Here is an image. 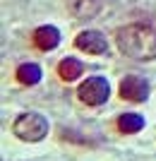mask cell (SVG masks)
Returning a JSON list of instances; mask_svg holds the SVG:
<instances>
[{
  "label": "cell",
  "mask_w": 156,
  "mask_h": 161,
  "mask_svg": "<svg viewBox=\"0 0 156 161\" xmlns=\"http://www.w3.org/2000/svg\"><path fill=\"white\" fill-rule=\"evenodd\" d=\"M116 43L132 60L156 58V29L149 24H125L116 31Z\"/></svg>",
  "instance_id": "1"
},
{
  "label": "cell",
  "mask_w": 156,
  "mask_h": 161,
  "mask_svg": "<svg viewBox=\"0 0 156 161\" xmlns=\"http://www.w3.org/2000/svg\"><path fill=\"white\" fill-rule=\"evenodd\" d=\"M12 130L24 142H41L48 135V120L39 113H22L14 120Z\"/></svg>",
  "instance_id": "2"
},
{
  "label": "cell",
  "mask_w": 156,
  "mask_h": 161,
  "mask_svg": "<svg viewBox=\"0 0 156 161\" xmlns=\"http://www.w3.org/2000/svg\"><path fill=\"white\" fill-rule=\"evenodd\" d=\"M77 96H79V101H84L87 106H101L110 96V84L106 82V77H89V80H84L79 84Z\"/></svg>",
  "instance_id": "3"
},
{
  "label": "cell",
  "mask_w": 156,
  "mask_h": 161,
  "mask_svg": "<svg viewBox=\"0 0 156 161\" xmlns=\"http://www.w3.org/2000/svg\"><path fill=\"white\" fill-rule=\"evenodd\" d=\"M120 96L125 101H137L142 103L149 96V82L139 77V75H127L125 80L120 82Z\"/></svg>",
  "instance_id": "4"
},
{
  "label": "cell",
  "mask_w": 156,
  "mask_h": 161,
  "mask_svg": "<svg viewBox=\"0 0 156 161\" xmlns=\"http://www.w3.org/2000/svg\"><path fill=\"white\" fill-rule=\"evenodd\" d=\"M75 46L79 48V51H84V53H91V55H103L108 51V43L103 39V34L101 31H91V29L77 34Z\"/></svg>",
  "instance_id": "5"
},
{
  "label": "cell",
  "mask_w": 156,
  "mask_h": 161,
  "mask_svg": "<svg viewBox=\"0 0 156 161\" xmlns=\"http://www.w3.org/2000/svg\"><path fill=\"white\" fill-rule=\"evenodd\" d=\"M34 43L41 51H53L60 43V31L55 27H51V24H46V27H41V29L34 31Z\"/></svg>",
  "instance_id": "6"
},
{
  "label": "cell",
  "mask_w": 156,
  "mask_h": 161,
  "mask_svg": "<svg viewBox=\"0 0 156 161\" xmlns=\"http://www.w3.org/2000/svg\"><path fill=\"white\" fill-rule=\"evenodd\" d=\"M70 12L79 19H91L101 10V0H67Z\"/></svg>",
  "instance_id": "7"
},
{
  "label": "cell",
  "mask_w": 156,
  "mask_h": 161,
  "mask_svg": "<svg viewBox=\"0 0 156 161\" xmlns=\"http://www.w3.org/2000/svg\"><path fill=\"white\" fill-rule=\"evenodd\" d=\"M82 70H84V65H82L77 58H65V60H60V65H58V72H60V77L65 82H75L82 75Z\"/></svg>",
  "instance_id": "8"
},
{
  "label": "cell",
  "mask_w": 156,
  "mask_h": 161,
  "mask_svg": "<svg viewBox=\"0 0 156 161\" xmlns=\"http://www.w3.org/2000/svg\"><path fill=\"white\" fill-rule=\"evenodd\" d=\"M144 128V118L137 113H122L118 118V130L125 135H132V132H139Z\"/></svg>",
  "instance_id": "9"
},
{
  "label": "cell",
  "mask_w": 156,
  "mask_h": 161,
  "mask_svg": "<svg viewBox=\"0 0 156 161\" xmlns=\"http://www.w3.org/2000/svg\"><path fill=\"white\" fill-rule=\"evenodd\" d=\"M17 80H19L22 84L31 87V84H36V82L41 80V67L34 65V63H24V65L17 70Z\"/></svg>",
  "instance_id": "10"
}]
</instances>
